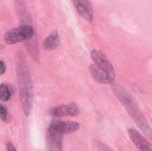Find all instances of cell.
<instances>
[{
  "label": "cell",
  "instance_id": "obj_8",
  "mask_svg": "<svg viewBox=\"0 0 152 151\" xmlns=\"http://www.w3.org/2000/svg\"><path fill=\"white\" fill-rule=\"evenodd\" d=\"M128 134L134 144L140 151H152L151 144L135 129H129Z\"/></svg>",
  "mask_w": 152,
  "mask_h": 151
},
{
  "label": "cell",
  "instance_id": "obj_14",
  "mask_svg": "<svg viewBox=\"0 0 152 151\" xmlns=\"http://www.w3.org/2000/svg\"><path fill=\"white\" fill-rule=\"evenodd\" d=\"M6 70V66L3 61L0 60V75H3Z\"/></svg>",
  "mask_w": 152,
  "mask_h": 151
},
{
  "label": "cell",
  "instance_id": "obj_2",
  "mask_svg": "<svg viewBox=\"0 0 152 151\" xmlns=\"http://www.w3.org/2000/svg\"><path fill=\"white\" fill-rule=\"evenodd\" d=\"M91 57L94 61V64L90 66L93 77L102 84L112 83L115 79L116 73L108 58L98 50H93L91 52Z\"/></svg>",
  "mask_w": 152,
  "mask_h": 151
},
{
  "label": "cell",
  "instance_id": "obj_13",
  "mask_svg": "<svg viewBox=\"0 0 152 151\" xmlns=\"http://www.w3.org/2000/svg\"><path fill=\"white\" fill-rule=\"evenodd\" d=\"M97 148L99 149L100 151H113L108 145H106L102 142H97Z\"/></svg>",
  "mask_w": 152,
  "mask_h": 151
},
{
  "label": "cell",
  "instance_id": "obj_12",
  "mask_svg": "<svg viewBox=\"0 0 152 151\" xmlns=\"http://www.w3.org/2000/svg\"><path fill=\"white\" fill-rule=\"evenodd\" d=\"M0 118L3 121L7 122L9 120V115H8V109L3 104H0Z\"/></svg>",
  "mask_w": 152,
  "mask_h": 151
},
{
  "label": "cell",
  "instance_id": "obj_6",
  "mask_svg": "<svg viewBox=\"0 0 152 151\" xmlns=\"http://www.w3.org/2000/svg\"><path fill=\"white\" fill-rule=\"evenodd\" d=\"M80 110L77 104L70 103L68 105H61L53 109L50 114L54 117H76L79 115Z\"/></svg>",
  "mask_w": 152,
  "mask_h": 151
},
{
  "label": "cell",
  "instance_id": "obj_11",
  "mask_svg": "<svg viewBox=\"0 0 152 151\" xmlns=\"http://www.w3.org/2000/svg\"><path fill=\"white\" fill-rule=\"evenodd\" d=\"M12 97V90L6 84L0 85V100L2 101H8Z\"/></svg>",
  "mask_w": 152,
  "mask_h": 151
},
{
  "label": "cell",
  "instance_id": "obj_1",
  "mask_svg": "<svg viewBox=\"0 0 152 151\" xmlns=\"http://www.w3.org/2000/svg\"><path fill=\"white\" fill-rule=\"evenodd\" d=\"M17 75L20 88V99L23 113L28 117L32 109V81L29 69L23 57H20L17 61Z\"/></svg>",
  "mask_w": 152,
  "mask_h": 151
},
{
  "label": "cell",
  "instance_id": "obj_3",
  "mask_svg": "<svg viewBox=\"0 0 152 151\" xmlns=\"http://www.w3.org/2000/svg\"><path fill=\"white\" fill-rule=\"evenodd\" d=\"M115 91H116V94H117L118 98L122 101V103L126 107L128 114L131 116V117L134 119V121L136 123V125L140 127V129L142 131V133H144L147 136L151 137V130L150 125H149L148 121L146 120L145 117L143 116V114L142 113L141 109L137 106L136 102L132 98V96H130L127 93H126L125 91L120 90V89H116Z\"/></svg>",
  "mask_w": 152,
  "mask_h": 151
},
{
  "label": "cell",
  "instance_id": "obj_10",
  "mask_svg": "<svg viewBox=\"0 0 152 151\" xmlns=\"http://www.w3.org/2000/svg\"><path fill=\"white\" fill-rule=\"evenodd\" d=\"M60 44V36L57 31L52 32L44 41L43 46L45 50H53L58 47Z\"/></svg>",
  "mask_w": 152,
  "mask_h": 151
},
{
  "label": "cell",
  "instance_id": "obj_15",
  "mask_svg": "<svg viewBox=\"0 0 152 151\" xmlns=\"http://www.w3.org/2000/svg\"><path fill=\"white\" fill-rule=\"evenodd\" d=\"M6 148H7V151H17L15 147H14V145L12 142H8Z\"/></svg>",
  "mask_w": 152,
  "mask_h": 151
},
{
  "label": "cell",
  "instance_id": "obj_7",
  "mask_svg": "<svg viewBox=\"0 0 152 151\" xmlns=\"http://www.w3.org/2000/svg\"><path fill=\"white\" fill-rule=\"evenodd\" d=\"M73 4L79 13L86 21L91 22L94 18L92 4L89 0H73Z\"/></svg>",
  "mask_w": 152,
  "mask_h": 151
},
{
  "label": "cell",
  "instance_id": "obj_5",
  "mask_svg": "<svg viewBox=\"0 0 152 151\" xmlns=\"http://www.w3.org/2000/svg\"><path fill=\"white\" fill-rule=\"evenodd\" d=\"M63 133L52 123L47 129V142L50 151H61Z\"/></svg>",
  "mask_w": 152,
  "mask_h": 151
},
{
  "label": "cell",
  "instance_id": "obj_9",
  "mask_svg": "<svg viewBox=\"0 0 152 151\" xmlns=\"http://www.w3.org/2000/svg\"><path fill=\"white\" fill-rule=\"evenodd\" d=\"M52 124L60 130L63 134L66 133H73L77 132L80 128V125L77 122L74 121H61V120H54Z\"/></svg>",
  "mask_w": 152,
  "mask_h": 151
},
{
  "label": "cell",
  "instance_id": "obj_4",
  "mask_svg": "<svg viewBox=\"0 0 152 151\" xmlns=\"http://www.w3.org/2000/svg\"><path fill=\"white\" fill-rule=\"evenodd\" d=\"M33 35L34 28L30 25H21L18 28L8 30L5 33L4 39L5 43L9 44H13L32 38Z\"/></svg>",
  "mask_w": 152,
  "mask_h": 151
}]
</instances>
